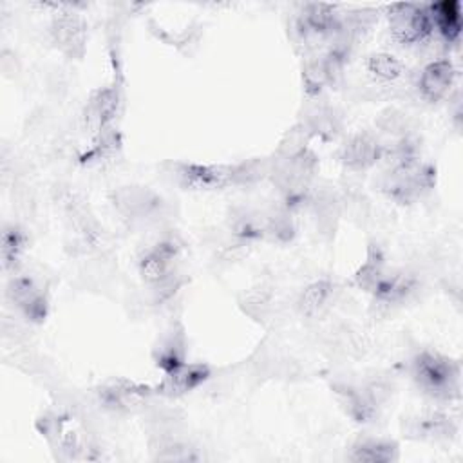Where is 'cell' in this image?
<instances>
[{
  "label": "cell",
  "instance_id": "cell-14",
  "mask_svg": "<svg viewBox=\"0 0 463 463\" xmlns=\"http://www.w3.org/2000/svg\"><path fill=\"white\" fill-rule=\"evenodd\" d=\"M210 378L212 367L208 364L186 362L179 369L163 374L159 383L154 385V392L163 398H181L204 385Z\"/></svg>",
  "mask_w": 463,
  "mask_h": 463
},
{
  "label": "cell",
  "instance_id": "cell-22",
  "mask_svg": "<svg viewBox=\"0 0 463 463\" xmlns=\"http://www.w3.org/2000/svg\"><path fill=\"white\" fill-rule=\"evenodd\" d=\"M365 71L378 83H394L405 76L407 67L391 52H373L365 58Z\"/></svg>",
  "mask_w": 463,
  "mask_h": 463
},
{
  "label": "cell",
  "instance_id": "cell-13",
  "mask_svg": "<svg viewBox=\"0 0 463 463\" xmlns=\"http://www.w3.org/2000/svg\"><path fill=\"white\" fill-rule=\"evenodd\" d=\"M121 92L118 85H105L90 92L83 107V125L92 134H98L109 127H114L116 116L119 114Z\"/></svg>",
  "mask_w": 463,
  "mask_h": 463
},
{
  "label": "cell",
  "instance_id": "cell-19",
  "mask_svg": "<svg viewBox=\"0 0 463 463\" xmlns=\"http://www.w3.org/2000/svg\"><path fill=\"white\" fill-rule=\"evenodd\" d=\"M429 11L434 24V34L445 45H456L461 38V5L458 0H441L429 4Z\"/></svg>",
  "mask_w": 463,
  "mask_h": 463
},
{
  "label": "cell",
  "instance_id": "cell-1",
  "mask_svg": "<svg viewBox=\"0 0 463 463\" xmlns=\"http://www.w3.org/2000/svg\"><path fill=\"white\" fill-rule=\"evenodd\" d=\"M271 163L248 159L241 163H174L175 183L192 192H213L230 186H250L269 175Z\"/></svg>",
  "mask_w": 463,
  "mask_h": 463
},
{
  "label": "cell",
  "instance_id": "cell-11",
  "mask_svg": "<svg viewBox=\"0 0 463 463\" xmlns=\"http://www.w3.org/2000/svg\"><path fill=\"white\" fill-rule=\"evenodd\" d=\"M110 203L130 222H145L163 206V199L146 186H119L110 194Z\"/></svg>",
  "mask_w": 463,
  "mask_h": 463
},
{
  "label": "cell",
  "instance_id": "cell-4",
  "mask_svg": "<svg viewBox=\"0 0 463 463\" xmlns=\"http://www.w3.org/2000/svg\"><path fill=\"white\" fill-rule=\"evenodd\" d=\"M436 186V168L421 159L402 166H385L380 177L382 194L398 204H414Z\"/></svg>",
  "mask_w": 463,
  "mask_h": 463
},
{
  "label": "cell",
  "instance_id": "cell-9",
  "mask_svg": "<svg viewBox=\"0 0 463 463\" xmlns=\"http://www.w3.org/2000/svg\"><path fill=\"white\" fill-rule=\"evenodd\" d=\"M49 34L54 47L71 60H80L87 51V22L80 13L71 11L67 5H61L52 16Z\"/></svg>",
  "mask_w": 463,
  "mask_h": 463
},
{
  "label": "cell",
  "instance_id": "cell-6",
  "mask_svg": "<svg viewBox=\"0 0 463 463\" xmlns=\"http://www.w3.org/2000/svg\"><path fill=\"white\" fill-rule=\"evenodd\" d=\"M391 38L403 47H421L432 42L434 24L425 4L402 2L387 7Z\"/></svg>",
  "mask_w": 463,
  "mask_h": 463
},
{
  "label": "cell",
  "instance_id": "cell-5",
  "mask_svg": "<svg viewBox=\"0 0 463 463\" xmlns=\"http://www.w3.org/2000/svg\"><path fill=\"white\" fill-rule=\"evenodd\" d=\"M391 383L383 378H369L362 383H335L333 391L345 414L356 423H371L391 396Z\"/></svg>",
  "mask_w": 463,
  "mask_h": 463
},
{
  "label": "cell",
  "instance_id": "cell-24",
  "mask_svg": "<svg viewBox=\"0 0 463 463\" xmlns=\"http://www.w3.org/2000/svg\"><path fill=\"white\" fill-rule=\"evenodd\" d=\"M302 125L306 127V130L309 132V136H317L324 141L327 139H335L342 128V118L340 114L327 105L317 107L309 118L306 121H302Z\"/></svg>",
  "mask_w": 463,
  "mask_h": 463
},
{
  "label": "cell",
  "instance_id": "cell-7",
  "mask_svg": "<svg viewBox=\"0 0 463 463\" xmlns=\"http://www.w3.org/2000/svg\"><path fill=\"white\" fill-rule=\"evenodd\" d=\"M7 298L16 311L33 324H42L51 309V293L45 280L31 273H14L7 282Z\"/></svg>",
  "mask_w": 463,
  "mask_h": 463
},
{
  "label": "cell",
  "instance_id": "cell-21",
  "mask_svg": "<svg viewBox=\"0 0 463 463\" xmlns=\"http://www.w3.org/2000/svg\"><path fill=\"white\" fill-rule=\"evenodd\" d=\"M387 271H389V266H387L382 248L371 244L367 248L365 260L358 266V269L353 275V282H354V286H358L360 289H364L365 293L371 295Z\"/></svg>",
  "mask_w": 463,
  "mask_h": 463
},
{
  "label": "cell",
  "instance_id": "cell-8",
  "mask_svg": "<svg viewBox=\"0 0 463 463\" xmlns=\"http://www.w3.org/2000/svg\"><path fill=\"white\" fill-rule=\"evenodd\" d=\"M94 392L103 409L118 414L137 412L156 396L154 385L125 376H116L99 383Z\"/></svg>",
  "mask_w": 463,
  "mask_h": 463
},
{
  "label": "cell",
  "instance_id": "cell-18",
  "mask_svg": "<svg viewBox=\"0 0 463 463\" xmlns=\"http://www.w3.org/2000/svg\"><path fill=\"white\" fill-rule=\"evenodd\" d=\"M152 360L163 374L172 373L186 364V336L181 324L170 326V329L161 335L152 349Z\"/></svg>",
  "mask_w": 463,
  "mask_h": 463
},
{
  "label": "cell",
  "instance_id": "cell-15",
  "mask_svg": "<svg viewBox=\"0 0 463 463\" xmlns=\"http://www.w3.org/2000/svg\"><path fill=\"white\" fill-rule=\"evenodd\" d=\"M418 291V279L405 269H391L378 282L371 293L373 302L391 309L405 304Z\"/></svg>",
  "mask_w": 463,
  "mask_h": 463
},
{
  "label": "cell",
  "instance_id": "cell-20",
  "mask_svg": "<svg viewBox=\"0 0 463 463\" xmlns=\"http://www.w3.org/2000/svg\"><path fill=\"white\" fill-rule=\"evenodd\" d=\"M400 454L398 443L387 438H362L351 445L347 454L349 461L356 463H391Z\"/></svg>",
  "mask_w": 463,
  "mask_h": 463
},
{
  "label": "cell",
  "instance_id": "cell-16",
  "mask_svg": "<svg viewBox=\"0 0 463 463\" xmlns=\"http://www.w3.org/2000/svg\"><path fill=\"white\" fill-rule=\"evenodd\" d=\"M405 434L421 441H441L450 439L456 434V423L441 409H429L414 418H409Z\"/></svg>",
  "mask_w": 463,
  "mask_h": 463
},
{
  "label": "cell",
  "instance_id": "cell-10",
  "mask_svg": "<svg viewBox=\"0 0 463 463\" xmlns=\"http://www.w3.org/2000/svg\"><path fill=\"white\" fill-rule=\"evenodd\" d=\"M383 141L378 134L360 130L351 134L338 148V161L353 172H364L376 166L383 159Z\"/></svg>",
  "mask_w": 463,
  "mask_h": 463
},
{
  "label": "cell",
  "instance_id": "cell-23",
  "mask_svg": "<svg viewBox=\"0 0 463 463\" xmlns=\"http://www.w3.org/2000/svg\"><path fill=\"white\" fill-rule=\"evenodd\" d=\"M27 250V233L18 224H5L2 230V266L5 271L18 269V264Z\"/></svg>",
  "mask_w": 463,
  "mask_h": 463
},
{
  "label": "cell",
  "instance_id": "cell-12",
  "mask_svg": "<svg viewBox=\"0 0 463 463\" xmlns=\"http://www.w3.org/2000/svg\"><path fill=\"white\" fill-rule=\"evenodd\" d=\"M458 80V69L450 58H436L425 63L416 78V89L421 99L438 103L450 96Z\"/></svg>",
  "mask_w": 463,
  "mask_h": 463
},
{
  "label": "cell",
  "instance_id": "cell-3",
  "mask_svg": "<svg viewBox=\"0 0 463 463\" xmlns=\"http://www.w3.org/2000/svg\"><path fill=\"white\" fill-rule=\"evenodd\" d=\"M414 385L434 402H452L461 391V365L458 360L438 351L421 349L409 362Z\"/></svg>",
  "mask_w": 463,
  "mask_h": 463
},
{
  "label": "cell",
  "instance_id": "cell-2",
  "mask_svg": "<svg viewBox=\"0 0 463 463\" xmlns=\"http://www.w3.org/2000/svg\"><path fill=\"white\" fill-rule=\"evenodd\" d=\"M184 244L175 233L159 237L146 246L137 257V273L141 280L154 291L156 302L168 300L181 288L179 262Z\"/></svg>",
  "mask_w": 463,
  "mask_h": 463
},
{
  "label": "cell",
  "instance_id": "cell-17",
  "mask_svg": "<svg viewBox=\"0 0 463 463\" xmlns=\"http://www.w3.org/2000/svg\"><path fill=\"white\" fill-rule=\"evenodd\" d=\"M338 295V286L335 280L324 277L309 282L297 298V311L302 318H320L327 313Z\"/></svg>",
  "mask_w": 463,
  "mask_h": 463
}]
</instances>
